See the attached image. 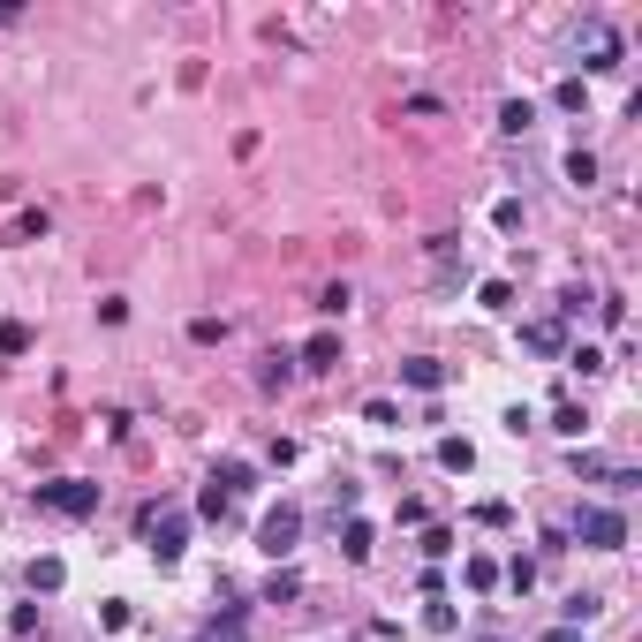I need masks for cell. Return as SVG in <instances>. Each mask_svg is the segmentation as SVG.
<instances>
[{
    "label": "cell",
    "instance_id": "cell-9",
    "mask_svg": "<svg viewBox=\"0 0 642 642\" xmlns=\"http://www.w3.org/2000/svg\"><path fill=\"white\" fill-rule=\"evenodd\" d=\"M371 544H378V529L363 522V514H348V522H340V552H348L355 567H363V559H371Z\"/></svg>",
    "mask_w": 642,
    "mask_h": 642
},
{
    "label": "cell",
    "instance_id": "cell-22",
    "mask_svg": "<svg viewBox=\"0 0 642 642\" xmlns=\"http://www.w3.org/2000/svg\"><path fill=\"white\" fill-rule=\"evenodd\" d=\"M348 303H355V295H348V280H333V288L318 295V318H348Z\"/></svg>",
    "mask_w": 642,
    "mask_h": 642
},
{
    "label": "cell",
    "instance_id": "cell-16",
    "mask_svg": "<svg viewBox=\"0 0 642 642\" xmlns=\"http://www.w3.org/2000/svg\"><path fill=\"white\" fill-rule=\"evenodd\" d=\"M552 106H559V114H590V84H582V76H567V84L552 91Z\"/></svg>",
    "mask_w": 642,
    "mask_h": 642
},
{
    "label": "cell",
    "instance_id": "cell-14",
    "mask_svg": "<svg viewBox=\"0 0 642 642\" xmlns=\"http://www.w3.org/2000/svg\"><path fill=\"white\" fill-rule=\"evenodd\" d=\"M552 431H559V439H582V431H590V408H582V401H559L552 408Z\"/></svg>",
    "mask_w": 642,
    "mask_h": 642
},
{
    "label": "cell",
    "instance_id": "cell-32",
    "mask_svg": "<svg viewBox=\"0 0 642 642\" xmlns=\"http://www.w3.org/2000/svg\"><path fill=\"white\" fill-rule=\"evenodd\" d=\"M8 635H38V605H16V612H8Z\"/></svg>",
    "mask_w": 642,
    "mask_h": 642
},
{
    "label": "cell",
    "instance_id": "cell-1",
    "mask_svg": "<svg viewBox=\"0 0 642 642\" xmlns=\"http://www.w3.org/2000/svg\"><path fill=\"white\" fill-rule=\"evenodd\" d=\"M136 537L152 544L159 567H174V559H182V544H189V514H182V507H167V499H152V507L136 514Z\"/></svg>",
    "mask_w": 642,
    "mask_h": 642
},
{
    "label": "cell",
    "instance_id": "cell-4",
    "mask_svg": "<svg viewBox=\"0 0 642 642\" xmlns=\"http://www.w3.org/2000/svg\"><path fill=\"white\" fill-rule=\"evenodd\" d=\"M575 537L590 552H627V514L620 507H575Z\"/></svg>",
    "mask_w": 642,
    "mask_h": 642
},
{
    "label": "cell",
    "instance_id": "cell-7",
    "mask_svg": "<svg viewBox=\"0 0 642 642\" xmlns=\"http://www.w3.org/2000/svg\"><path fill=\"white\" fill-rule=\"evenodd\" d=\"M446 378H454V371H446L439 355H408V363H401V386H416V393H439Z\"/></svg>",
    "mask_w": 642,
    "mask_h": 642
},
{
    "label": "cell",
    "instance_id": "cell-19",
    "mask_svg": "<svg viewBox=\"0 0 642 642\" xmlns=\"http://www.w3.org/2000/svg\"><path fill=\"white\" fill-rule=\"evenodd\" d=\"M0 355H31V325L23 318H0Z\"/></svg>",
    "mask_w": 642,
    "mask_h": 642
},
{
    "label": "cell",
    "instance_id": "cell-15",
    "mask_svg": "<svg viewBox=\"0 0 642 642\" xmlns=\"http://www.w3.org/2000/svg\"><path fill=\"white\" fill-rule=\"evenodd\" d=\"M439 469L469 476V469H476V446H469V439H439Z\"/></svg>",
    "mask_w": 642,
    "mask_h": 642
},
{
    "label": "cell",
    "instance_id": "cell-8",
    "mask_svg": "<svg viewBox=\"0 0 642 642\" xmlns=\"http://www.w3.org/2000/svg\"><path fill=\"white\" fill-rule=\"evenodd\" d=\"M212 491H227V499H242V491H257V469L250 461H212V476H204Z\"/></svg>",
    "mask_w": 642,
    "mask_h": 642
},
{
    "label": "cell",
    "instance_id": "cell-27",
    "mask_svg": "<svg viewBox=\"0 0 642 642\" xmlns=\"http://www.w3.org/2000/svg\"><path fill=\"white\" fill-rule=\"evenodd\" d=\"M363 423H378V431H393V423H401V408H393L386 393H378V401H363Z\"/></svg>",
    "mask_w": 642,
    "mask_h": 642
},
{
    "label": "cell",
    "instance_id": "cell-24",
    "mask_svg": "<svg viewBox=\"0 0 642 642\" xmlns=\"http://www.w3.org/2000/svg\"><path fill=\"white\" fill-rule=\"evenodd\" d=\"M469 590H499V559H484V552L469 559Z\"/></svg>",
    "mask_w": 642,
    "mask_h": 642
},
{
    "label": "cell",
    "instance_id": "cell-5",
    "mask_svg": "<svg viewBox=\"0 0 642 642\" xmlns=\"http://www.w3.org/2000/svg\"><path fill=\"white\" fill-rule=\"evenodd\" d=\"M582 68H597V76L620 68V31H612V23H590V31H582Z\"/></svg>",
    "mask_w": 642,
    "mask_h": 642
},
{
    "label": "cell",
    "instance_id": "cell-29",
    "mask_svg": "<svg viewBox=\"0 0 642 642\" xmlns=\"http://www.w3.org/2000/svg\"><path fill=\"white\" fill-rule=\"evenodd\" d=\"M227 507H235V499H227V491H212V484H204V499H197V514H204V522H227Z\"/></svg>",
    "mask_w": 642,
    "mask_h": 642
},
{
    "label": "cell",
    "instance_id": "cell-35",
    "mask_svg": "<svg viewBox=\"0 0 642 642\" xmlns=\"http://www.w3.org/2000/svg\"><path fill=\"white\" fill-rule=\"evenodd\" d=\"M197 642H242V635H227V627H212V635H197Z\"/></svg>",
    "mask_w": 642,
    "mask_h": 642
},
{
    "label": "cell",
    "instance_id": "cell-31",
    "mask_svg": "<svg viewBox=\"0 0 642 642\" xmlns=\"http://www.w3.org/2000/svg\"><path fill=\"white\" fill-rule=\"evenodd\" d=\"M454 552V529H423V559H446Z\"/></svg>",
    "mask_w": 642,
    "mask_h": 642
},
{
    "label": "cell",
    "instance_id": "cell-34",
    "mask_svg": "<svg viewBox=\"0 0 642 642\" xmlns=\"http://www.w3.org/2000/svg\"><path fill=\"white\" fill-rule=\"evenodd\" d=\"M537 642H582V635H575V627H552V635H537Z\"/></svg>",
    "mask_w": 642,
    "mask_h": 642
},
{
    "label": "cell",
    "instance_id": "cell-30",
    "mask_svg": "<svg viewBox=\"0 0 642 642\" xmlns=\"http://www.w3.org/2000/svg\"><path fill=\"white\" fill-rule=\"evenodd\" d=\"M567 371H582V378H597V371H605V355H597V348H567Z\"/></svg>",
    "mask_w": 642,
    "mask_h": 642
},
{
    "label": "cell",
    "instance_id": "cell-11",
    "mask_svg": "<svg viewBox=\"0 0 642 642\" xmlns=\"http://www.w3.org/2000/svg\"><path fill=\"white\" fill-rule=\"evenodd\" d=\"M303 371H340V333H310V348L295 355Z\"/></svg>",
    "mask_w": 642,
    "mask_h": 642
},
{
    "label": "cell",
    "instance_id": "cell-23",
    "mask_svg": "<svg viewBox=\"0 0 642 642\" xmlns=\"http://www.w3.org/2000/svg\"><path fill=\"white\" fill-rule=\"evenodd\" d=\"M189 340H197V348H220V340H227V318H189Z\"/></svg>",
    "mask_w": 642,
    "mask_h": 642
},
{
    "label": "cell",
    "instance_id": "cell-3",
    "mask_svg": "<svg viewBox=\"0 0 642 642\" xmlns=\"http://www.w3.org/2000/svg\"><path fill=\"white\" fill-rule=\"evenodd\" d=\"M295 544H303V507H295V499H280V507H265V522H257V552H265L272 567H280V559H288Z\"/></svg>",
    "mask_w": 642,
    "mask_h": 642
},
{
    "label": "cell",
    "instance_id": "cell-6",
    "mask_svg": "<svg viewBox=\"0 0 642 642\" xmlns=\"http://www.w3.org/2000/svg\"><path fill=\"white\" fill-rule=\"evenodd\" d=\"M522 348L529 355H567V325H559V318H529L522 325Z\"/></svg>",
    "mask_w": 642,
    "mask_h": 642
},
{
    "label": "cell",
    "instance_id": "cell-18",
    "mask_svg": "<svg viewBox=\"0 0 642 642\" xmlns=\"http://www.w3.org/2000/svg\"><path fill=\"white\" fill-rule=\"evenodd\" d=\"M529 121H537V106H529V99H507V106H499V129H507V136H529Z\"/></svg>",
    "mask_w": 642,
    "mask_h": 642
},
{
    "label": "cell",
    "instance_id": "cell-21",
    "mask_svg": "<svg viewBox=\"0 0 642 642\" xmlns=\"http://www.w3.org/2000/svg\"><path fill=\"white\" fill-rule=\"evenodd\" d=\"M423 627H431V635H454V627H461V612L446 605V597H431V612H423Z\"/></svg>",
    "mask_w": 642,
    "mask_h": 642
},
{
    "label": "cell",
    "instance_id": "cell-28",
    "mask_svg": "<svg viewBox=\"0 0 642 642\" xmlns=\"http://www.w3.org/2000/svg\"><path fill=\"white\" fill-rule=\"evenodd\" d=\"M491 220H499V235H522V204L499 197V204H491Z\"/></svg>",
    "mask_w": 642,
    "mask_h": 642
},
{
    "label": "cell",
    "instance_id": "cell-25",
    "mask_svg": "<svg viewBox=\"0 0 642 642\" xmlns=\"http://www.w3.org/2000/svg\"><path fill=\"white\" fill-rule=\"evenodd\" d=\"M499 582H507V590H529V582H537V559H507V567H499Z\"/></svg>",
    "mask_w": 642,
    "mask_h": 642
},
{
    "label": "cell",
    "instance_id": "cell-10",
    "mask_svg": "<svg viewBox=\"0 0 642 642\" xmlns=\"http://www.w3.org/2000/svg\"><path fill=\"white\" fill-rule=\"evenodd\" d=\"M295 597H303V575H295V567H272L265 590H257V605H295Z\"/></svg>",
    "mask_w": 642,
    "mask_h": 642
},
{
    "label": "cell",
    "instance_id": "cell-33",
    "mask_svg": "<svg viewBox=\"0 0 642 642\" xmlns=\"http://www.w3.org/2000/svg\"><path fill=\"white\" fill-rule=\"evenodd\" d=\"M46 227H53L46 212H23V220H16V242H38V235H46Z\"/></svg>",
    "mask_w": 642,
    "mask_h": 642
},
{
    "label": "cell",
    "instance_id": "cell-13",
    "mask_svg": "<svg viewBox=\"0 0 642 642\" xmlns=\"http://www.w3.org/2000/svg\"><path fill=\"white\" fill-rule=\"evenodd\" d=\"M61 582H68V567H61V559H31V597H53V590H61Z\"/></svg>",
    "mask_w": 642,
    "mask_h": 642
},
{
    "label": "cell",
    "instance_id": "cell-2",
    "mask_svg": "<svg viewBox=\"0 0 642 642\" xmlns=\"http://www.w3.org/2000/svg\"><path fill=\"white\" fill-rule=\"evenodd\" d=\"M38 514L91 522V514H99V484H91V476H53V484H38Z\"/></svg>",
    "mask_w": 642,
    "mask_h": 642
},
{
    "label": "cell",
    "instance_id": "cell-12",
    "mask_svg": "<svg viewBox=\"0 0 642 642\" xmlns=\"http://www.w3.org/2000/svg\"><path fill=\"white\" fill-rule=\"evenodd\" d=\"M597 612H605V597H597V590H575L567 605H559V627H575V635H582V627H590Z\"/></svg>",
    "mask_w": 642,
    "mask_h": 642
},
{
    "label": "cell",
    "instance_id": "cell-17",
    "mask_svg": "<svg viewBox=\"0 0 642 642\" xmlns=\"http://www.w3.org/2000/svg\"><path fill=\"white\" fill-rule=\"evenodd\" d=\"M288 378H295V355H288V348H280V355H265V371H257V386H265V393H280Z\"/></svg>",
    "mask_w": 642,
    "mask_h": 642
},
{
    "label": "cell",
    "instance_id": "cell-20",
    "mask_svg": "<svg viewBox=\"0 0 642 642\" xmlns=\"http://www.w3.org/2000/svg\"><path fill=\"white\" fill-rule=\"evenodd\" d=\"M567 182L590 189V182H597V152H582V144H575V152H567Z\"/></svg>",
    "mask_w": 642,
    "mask_h": 642
},
{
    "label": "cell",
    "instance_id": "cell-26",
    "mask_svg": "<svg viewBox=\"0 0 642 642\" xmlns=\"http://www.w3.org/2000/svg\"><path fill=\"white\" fill-rule=\"evenodd\" d=\"M476 303H484V310H507V303H514V280H484V288H476Z\"/></svg>",
    "mask_w": 642,
    "mask_h": 642
}]
</instances>
